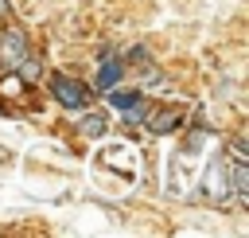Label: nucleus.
Wrapping results in <instances>:
<instances>
[{"label":"nucleus","mask_w":249,"mask_h":238,"mask_svg":"<svg viewBox=\"0 0 249 238\" xmlns=\"http://www.w3.org/2000/svg\"><path fill=\"white\" fill-rule=\"evenodd\" d=\"M8 12H12V4H8V0H0V20H4Z\"/></svg>","instance_id":"obj_10"},{"label":"nucleus","mask_w":249,"mask_h":238,"mask_svg":"<svg viewBox=\"0 0 249 238\" xmlns=\"http://www.w3.org/2000/svg\"><path fill=\"white\" fill-rule=\"evenodd\" d=\"M78 129H82V137H105V113H86L82 121H78Z\"/></svg>","instance_id":"obj_8"},{"label":"nucleus","mask_w":249,"mask_h":238,"mask_svg":"<svg viewBox=\"0 0 249 238\" xmlns=\"http://www.w3.org/2000/svg\"><path fill=\"white\" fill-rule=\"evenodd\" d=\"M230 195H237L241 203L249 199V168L241 160H230Z\"/></svg>","instance_id":"obj_5"},{"label":"nucleus","mask_w":249,"mask_h":238,"mask_svg":"<svg viewBox=\"0 0 249 238\" xmlns=\"http://www.w3.org/2000/svg\"><path fill=\"white\" fill-rule=\"evenodd\" d=\"M51 94H54V101L62 109H86L89 105V86L70 78V74H54L51 78Z\"/></svg>","instance_id":"obj_1"},{"label":"nucleus","mask_w":249,"mask_h":238,"mask_svg":"<svg viewBox=\"0 0 249 238\" xmlns=\"http://www.w3.org/2000/svg\"><path fill=\"white\" fill-rule=\"evenodd\" d=\"M16 70H19L23 82H35V78H39V59H35V55H23V59L16 62Z\"/></svg>","instance_id":"obj_9"},{"label":"nucleus","mask_w":249,"mask_h":238,"mask_svg":"<svg viewBox=\"0 0 249 238\" xmlns=\"http://www.w3.org/2000/svg\"><path fill=\"white\" fill-rule=\"evenodd\" d=\"M121 74H124V59H121L117 51H105V62H101V70H97V86L109 90V86H117Z\"/></svg>","instance_id":"obj_4"},{"label":"nucleus","mask_w":249,"mask_h":238,"mask_svg":"<svg viewBox=\"0 0 249 238\" xmlns=\"http://www.w3.org/2000/svg\"><path fill=\"white\" fill-rule=\"evenodd\" d=\"M202 199H206V203H226V199H230V176H226L222 156L210 160L206 172H202Z\"/></svg>","instance_id":"obj_2"},{"label":"nucleus","mask_w":249,"mask_h":238,"mask_svg":"<svg viewBox=\"0 0 249 238\" xmlns=\"http://www.w3.org/2000/svg\"><path fill=\"white\" fill-rule=\"evenodd\" d=\"M179 121H183V109H156V113L148 117V129H152V133H171Z\"/></svg>","instance_id":"obj_7"},{"label":"nucleus","mask_w":249,"mask_h":238,"mask_svg":"<svg viewBox=\"0 0 249 238\" xmlns=\"http://www.w3.org/2000/svg\"><path fill=\"white\" fill-rule=\"evenodd\" d=\"M109 105L121 109V113H128V109L144 105V94L140 90H117V86H109Z\"/></svg>","instance_id":"obj_6"},{"label":"nucleus","mask_w":249,"mask_h":238,"mask_svg":"<svg viewBox=\"0 0 249 238\" xmlns=\"http://www.w3.org/2000/svg\"><path fill=\"white\" fill-rule=\"evenodd\" d=\"M27 55V35L19 31V27H8L4 35H0V66L4 70H16V62Z\"/></svg>","instance_id":"obj_3"},{"label":"nucleus","mask_w":249,"mask_h":238,"mask_svg":"<svg viewBox=\"0 0 249 238\" xmlns=\"http://www.w3.org/2000/svg\"><path fill=\"white\" fill-rule=\"evenodd\" d=\"M0 160H12V152H8V148H4V144H0Z\"/></svg>","instance_id":"obj_11"}]
</instances>
